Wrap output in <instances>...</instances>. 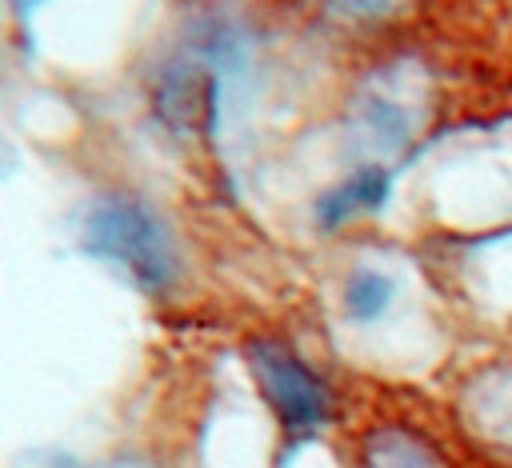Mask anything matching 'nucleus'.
I'll use <instances>...</instances> for the list:
<instances>
[{
    "mask_svg": "<svg viewBox=\"0 0 512 468\" xmlns=\"http://www.w3.org/2000/svg\"><path fill=\"white\" fill-rule=\"evenodd\" d=\"M84 248L120 272L132 276L136 288L160 296L180 276V252L176 236L164 224V216L128 192H112L88 204L84 212Z\"/></svg>",
    "mask_w": 512,
    "mask_h": 468,
    "instance_id": "nucleus-1",
    "label": "nucleus"
},
{
    "mask_svg": "<svg viewBox=\"0 0 512 468\" xmlns=\"http://www.w3.org/2000/svg\"><path fill=\"white\" fill-rule=\"evenodd\" d=\"M244 356H248L252 380L260 384V392H264V400L276 412L284 432L308 436L320 424H328L332 396L320 384V376H312V368L288 344H280L272 336H260V340H248Z\"/></svg>",
    "mask_w": 512,
    "mask_h": 468,
    "instance_id": "nucleus-2",
    "label": "nucleus"
},
{
    "mask_svg": "<svg viewBox=\"0 0 512 468\" xmlns=\"http://www.w3.org/2000/svg\"><path fill=\"white\" fill-rule=\"evenodd\" d=\"M388 192H392V176L384 164H364L356 168L348 180H340L336 188H328L320 200H316V220L324 228H336L360 212H380L388 204Z\"/></svg>",
    "mask_w": 512,
    "mask_h": 468,
    "instance_id": "nucleus-3",
    "label": "nucleus"
},
{
    "mask_svg": "<svg viewBox=\"0 0 512 468\" xmlns=\"http://www.w3.org/2000/svg\"><path fill=\"white\" fill-rule=\"evenodd\" d=\"M364 468H436V452L404 428H376L364 440Z\"/></svg>",
    "mask_w": 512,
    "mask_h": 468,
    "instance_id": "nucleus-4",
    "label": "nucleus"
},
{
    "mask_svg": "<svg viewBox=\"0 0 512 468\" xmlns=\"http://www.w3.org/2000/svg\"><path fill=\"white\" fill-rule=\"evenodd\" d=\"M392 292H396V280L376 272V268H356L344 284V312L360 324L376 320L388 304H392Z\"/></svg>",
    "mask_w": 512,
    "mask_h": 468,
    "instance_id": "nucleus-5",
    "label": "nucleus"
},
{
    "mask_svg": "<svg viewBox=\"0 0 512 468\" xmlns=\"http://www.w3.org/2000/svg\"><path fill=\"white\" fill-rule=\"evenodd\" d=\"M332 16L340 20H356V24H372V20H388L400 16L412 0H320Z\"/></svg>",
    "mask_w": 512,
    "mask_h": 468,
    "instance_id": "nucleus-6",
    "label": "nucleus"
},
{
    "mask_svg": "<svg viewBox=\"0 0 512 468\" xmlns=\"http://www.w3.org/2000/svg\"><path fill=\"white\" fill-rule=\"evenodd\" d=\"M8 4H12V12H16L20 20H28V16H32V12H36L44 0H8Z\"/></svg>",
    "mask_w": 512,
    "mask_h": 468,
    "instance_id": "nucleus-7",
    "label": "nucleus"
}]
</instances>
